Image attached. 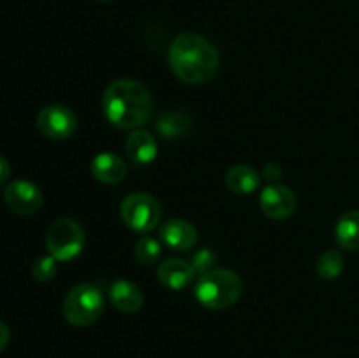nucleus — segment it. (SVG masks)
Listing matches in <instances>:
<instances>
[{"label": "nucleus", "instance_id": "nucleus-13", "mask_svg": "<svg viewBox=\"0 0 359 358\" xmlns=\"http://www.w3.org/2000/svg\"><path fill=\"white\" fill-rule=\"evenodd\" d=\"M91 174L104 185H116L125 179L126 165L118 154L104 151V153H98L91 161Z\"/></svg>", "mask_w": 359, "mask_h": 358}, {"label": "nucleus", "instance_id": "nucleus-9", "mask_svg": "<svg viewBox=\"0 0 359 358\" xmlns=\"http://www.w3.org/2000/svg\"><path fill=\"white\" fill-rule=\"evenodd\" d=\"M259 207L272 220H286L297 207V197L286 185L270 183L259 193Z\"/></svg>", "mask_w": 359, "mask_h": 358}, {"label": "nucleus", "instance_id": "nucleus-16", "mask_svg": "<svg viewBox=\"0 0 359 358\" xmlns=\"http://www.w3.org/2000/svg\"><path fill=\"white\" fill-rule=\"evenodd\" d=\"M335 241L346 251L359 249V211H347L335 227Z\"/></svg>", "mask_w": 359, "mask_h": 358}, {"label": "nucleus", "instance_id": "nucleus-14", "mask_svg": "<svg viewBox=\"0 0 359 358\" xmlns=\"http://www.w3.org/2000/svg\"><path fill=\"white\" fill-rule=\"evenodd\" d=\"M126 154L137 165H147L154 161L158 153L156 139L146 130H133L125 142Z\"/></svg>", "mask_w": 359, "mask_h": 358}, {"label": "nucleus", "instance_id": "nucleus-7", "mask_svg": "<svg viewBox=\"0 0 359 358\" xmlns=\"http://www.w3.org/2000/svg\"><path fill=\"white\" fill-rule=\"evenodd\" d=\"M77 118L65 105H46L37 114V128L49 139H69L76 132Z\"/></svg>", "mask_w": 359, "mask_h": 358}, {"label": "nucleus", "instance_id": "nucleus-8", "mask_svg": "<svg viewBox=\"0 0 359 358\" xmlns=\"http://www.w3.org/2000/svg\"><path fill=\"white\" fill-rule=\"evenodd\" d=\"M4 200H6L7 207L14 211L16 214H34L41 209L42 206V192L39 186L34 183L25 181V179H16L11 181L4 190Z\"/></svg>", "mask_w": 359, "mask_h": 358}, {"label": "nucleus", "instance_id": "nucleus-19", "mask_svg": "<svg viewBox=\"0 0 359 358\" xmlns=\"http://www.w3.org/2000/svg\"><path fill=\"white\" fill-rule=\"evenodd\" d=\"M135 255L140 263H144V265H153V263H156L158 260H160V242H158L156 239L149 237V235H144V237L139 239V242H137Z\"/></svg>", "mask_w": 359, "mask_h": 358}, {"label": "nucleus", "instance_id": "nucleus-15", "mask_svg": "<svg viewBox=\"0 0 359 358\" xmlns=\"http://www.w3.org/2000/svg\"><path fill=\"white\" fill-rule=\"evenodd\" d=\"M262 185V175L249 165H233L226 174V186L237 195H249Z\"/></svg>", "mask_w": 359, "mask_h": 358}, {"label": "nucleus", "instance_id": "nucleus-6", "mask_svg": "<svg viewBox=\"0 0 359 358\" xmlns=\"http://www.w3.org/2000/svg\"><path fill=\"white\" fill-rule=\"evenodd\" d=\"M121 218L132 230L147 234L160 223L161 207L147 193H130L121 202Z\"/></svg>", "mask_w": 359, "mask_h": 358}, {"label": "nucleus", "instance_id": "nucleus-3", "mask_svg": "<svg viewBox=\"0 0 359 358\" xmlns=\"http://www.w3.org/2000/svg\"><path fill=\"white\" fill-rule=\"evenodd\" d=\"M242 293V281L233 270L214 269L202 274L195 284V297L203 307L226 309L238 300Z\"/></svg>", "mask_w": 359, "mask_h": 358}, {"label": "nucleus", "instance_id": "nucleus-23", "mask_svg": "<svg viewBox=\"0 0 359 358\" xmlns=\"http://www.w3.org/2000/svg\"><path fill=\"white\" fill-rule=\"evenodd\" d=\"M9 339H11L9 326H7L4 321H0V351L9 344Z\"/></svg>", "mask_w": 359, "mask_h": 358}, {"label": "nucleus", "instance_id": "nucleus-1", "mask_svg": "<svg viewBox=\"0 0 359 358\" xmlns=\"http://www.w3.org/2000/svg\"><path fill=\"white\" fill-rule=\"evenodd\" d=\"M168 65L184 83L202 84L217 72L219 53L203 35L184 32L174 39L168 49Z\"/></svg>", "mask_w": 359, "mask_h": 358}, {"label": "nucleus", "instance_id": "nucleus-4", "mask_svg": "<svg viewBox=\"0 0 359 358\" xmlns=\"http://www.w3.org/2000/svg\"><path fill=\"white\" fill-rule=\"evenodd\" d=\"M104 295L90 283L76 284L63 300V316L74 326H90L104 311Z\"/></svg>", "mask_w": 359, "mask_h": 358}, {"label": "nucleus", "instance_id": "nucleus-11", "mask_svg": "<svg viewBox=\"0 0 359 358\" xmlns=\"http://www.w3.org/2000/svg\"><path fill=\"white\" fill-rule=\"evenodd\" d=\"M191 263L181 258H167L158 265V279L170 290H182L195 279Z\"/></svg>", "mask_w": 359, "mask_h": 358}, {"label": "nucleus", "instance_id": "nucleus-2", "mask_svg": "<svg viewBox=\"0 0 359 358\" xmlns=\"http://www.w3.org/2000/svg\"><path fill=\"white\" fill-rule=\"evenodd\" d=\"M102 104L109 121L123 130L139 128L153 112L149 91L133 79H118L109 84Z\"/></svg>", "mask_w": 359, "mask_h": 358}, {"label": "nucleus", "instance_id": "nucleus-12", "mask_svg": "<svg viewBox=\"0 0 359 358\" xmlns=\"http://www.w3.org/2000/svg\"><path fill=\"white\" fill-rule=\"evenodd\" d=\"M109 297H111V304L114 305L118 311L126 312V314H132L137 312L144 304L142 291L137 284H133L132 281L126 279H118L111 284V290H109Z\"/></svg>", "mask_w": 359, "mask_h": 358}, {"label": "nucleus", "instance_id": "nucleus-22", "mask_svg": "<svg viewBox=\"0 0 359 358\" xmlns=\"http://www.w3.org/2000/svg\"><path fill=\"white\" fill-rule=\"evenodd\" d=\"M265 178L269 179V181H276V179L280 178V167L277 164H269L265 165Z\"/></svg>", "mask_w": 359, "mask_h": 358}, {"label": "nucleus", "instance_id": "nucleus-25", "mask_svg": "<svg viewBox=\"0 0 359 358\" xmlns=\"http://www.w3.org/2000/svg\"><path fill=\"white\" fill-rule=\"evenodd\" d=\"M102 2H109V0H102Z\"/></svg>", "mask_w": 359, "mask_h": 358}, {"label": "nucleus", "instance_id": "nucleus-18", "mask_svg": "<svg viewBox=\"0 0 359 358\" xmlns=\"http://www.w3.org/2000/svg\"><path fill=\"white\" fill-rule=\"evenodd\" d=\"M319 276L326 281H333L342 274L344 270V256L342 253L337 251V249H328V251L323 253L318 260V265H316Z\"/></svg>", "mask_w": 359, "mask_h": 358}, {"label": "nucleus", "instance_id": "nucleus-17", "mask_svg": "<svg viewBox=\"0 0 359 358\" xmlns=\"http://www.w3.org/2000/svg\"><path fill=\"white\" fill-rule=\"evenodd\" d=\"M156 130L163 139L174 140L179 137L186 135L189 130V118L184 112L179 111H168L158 118Z\"/></svg>", "mask_w": 359, "mask_h": 358}, {"label": "nucleus", "instance_id": "nucleus-24", "mask_svg": "<svg viewBox=\"0 0 359 358\" xmlns=\"http://www.w3.org/2000/svg\"><path fill=\"white\" fill-rule=\"evenodd\" d=\"M9 174H11V165H9V161H7L4 157H0V185L7 181V178H9Z\"/></svg>", "mask_w": 359, "mask_h": 358}, {"label": "nucleus", "instance_id": "nucleus-21", "mask_svg": "<svg viewBox=\"0 0 359 358\" xmlns=\"http://www.w3.org/2000/svg\"><path fill=\"white\" fill-rule=\"evenodd\" d=\"M214 263H216V255L207 248L196 251L191 258V267L195 269V272L198 274H205L209 272V270H212Z\"/></svg>", "mask_w": 359, "mask_h": 358}, {"label": "nucleus", "instance_id": "nucleus-20", "mask_svg": "<svg viewBox=\"0 0 359 358\" xmlns=\"http://www.w3.org/2000/svg\"><path fill=\"white\" fill-rule=\"evenodd\" d=\"M56 262L58 260L53 258L51 255L41 256V258L35 260L34 267H32V276L35 277V281H39V283L51 281L56 276Z\"/></svg>", "mask_w": 359, "mask_h": 358}, {"label": "nucleus", "instance_id": "nucleus-5", "mask_svg": "<svg viewBox=\"0 0 359 358\" xmlns=\"http://www.w3.org/2000/svg\"><path fill=\"white\" fill-rule=\"evenodd\" d=\"M46 246H48L49 255L58 262H69L76 258L83 251L84 246L83 227L70 218L56 220L46 235Z\"/></svg>", "mask_w": 359, "mask_h": 358}, {"label": "nucleus", "instance_id": "nucleus-10", "mask_svg": "<svg viewBox=\"0 0 359 358\" xmlns=\"http://www.w3.org/2000/svg\"><path fill=\"white\" fill-rule=\"evenodd\" d=\"M160 239L174 251H188L196 242V228L189 221L172 218L160 227Z\"/></svg>", "mask_w": 359, "mask_h": 358}]
</instances>
